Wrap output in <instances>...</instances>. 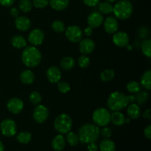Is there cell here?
Returning <instances> with one entry per match:
<instances>
[{"label": "cell", "instance_id": "cell-7", "mask_svg": "<svg viewBox=\"0 0 151 151\" xmlns=\"http://www.w3.org/2000/svg\"><path fill=\"white\" fill-rule=\"evenodd\" d=\"M1 132L4 137H11L16 134L17 127L16 122L11 119H4L0 125Z\"/></svg>", "mask_w": 151, "mask_h": 151}, {"label": "cell", "instance_id": "cell-44", "mask_svg": "<svg viewBox=\"0 0 151 151\" xmlns=\"http://www.w3.org/2000/svg\"><path fill=\"white\" fill-rule=\"evenodd\" d=\"M145 137L148 139H151V125H148L144 131Z\"/></svg>", "mask_w": 151, "mask_h": 151}, {"label": "cell", "instance_id": "cell-9", "mask_svg": "<svg viewBox=\"0 0 151 151\" xmlns=\"http://www.w3.org/2000/svg\"><path fill=\"white\" fill-rule=\"evenodd\" d=\"M49 116V110L43 105H37L32 113L33 119L37 123H43L47 119Z\"/></svg>", "mask_w": 151, "mask_h": 151}, {"label": "cell", "instance_id": "cell-11", "mask_svg": "<svg viewBox=\"0 0 151 151\" xmlns=\"http://www.w3.org/2000/svg\"><path fill=\"white\" fill-rule=\"evenodd\" d=\"M7 108L9 111L16 114L20 113L23 110L24 103L19 98L14 97L8 100L7 103Z\"/></svg>", "mask_w": 151, "mask_h": 151}, {"label": "cell", "instance_id": "cell-13", "mask_svg": "<svg viewBox=\"0 0 151 151\" xmlns=\"http://www.w3.org/2000/svg\"><path fill=\"white\" fill-rule=\"evenodd\" d=\"M113 42L119 47H126L129 42V37L125 32H115L113 35Z\"/></svg>", "mask_w": 151, "mask_h": 151}, {"label": "cell", "instance_id": "cell-14", "mask_svg": "<svg viewBox=\"0 0 151 151\" xmlns=\"http://www.w3.org/2000/svg\"><path fill=\"white\" fill-rule=\"evenodd\" d=\"M118 22L114 16H109L104 22V29L109 34H114L118 29Z\"/></svg>", "mask_w": 151, "mask_h": 151}, {"label": "cell", "instance_id": "cell-17", "mask_svg": "<svg viewBox=\"0 0 151 151\" xmlns=\"http://www.w3.org/2000/svg\"><path fill=\"white\" fill-rule=\"evenodd\" d=\"M16 27L20 31H26L29 29L31 26V22L26 16H18L15 20Z\"/></svg>", "mask_w": 151, "mask_h": 151}, {"label": "cell", "instance_id": "cell-43", "mask_svg": "<svg viewBox=\"0 0 151 151\" xmlns=\"http://www.w3.org/2000/svg\"><path fill=\"white\" fill-rule=\"evenodd\" d=\"M87 148H88V151H97V150H98V145L95 142L88 143Z\"/></svg>", "mask_w": 151, "mask_h": 151}, {"label": "cell", "instance_id": "cell-25", "mask_svg": "<svg viewBox=\"0 0 151 151\" xmlns=\"http://www.w3.org/2000/svg\"><path fill=\"white\" fill-rule=\"evenodd\" d=\"M11 44L15 48L22 49L27 46V41L22 35H15L12 38Z\"/></svg>", "mask_w": 151, "mask_h": 151}, {"label": "cell", "instance_id": "cell-24", "mask_svg": "<svg viewBox=\"0 0 151 151\" xmlns=\"http://www.w3.org/2000/svg\"><path fill=\"white\" fill-rule=\"evenodd\" d=\"M75 59L72 57H65L60 61V66L63 70H71L75 67Z\"/></svg>", "mask_w": 151, "mask_h": 151}, {"label": "cell", "instance_id": "cell-34", "mask_svg": "<svg viewBox=\"0 0 151 151\" xmlns=\"http://www.w3.org/2000/svg\"><path fill=\"white\" fill-rule=\"evenodd\" d=\"M127 90L133 94L138 93L141 90V85L137 81H131L127 84Z\"/></svg>", "mask_w": 151, "mask_h": 151}, {"label": "cell", "instance_id": "cell-23", "mask_svg": "<svg viewBox=\"0 0 151 151\" xmlns=\"http://www.w3.org/2000/svg\"><path fill=\"white\" fill-rule=\"evenodd\" d=\"M100 151H115L116 147L113 141L109 139H105L100 142Z\"/></svg>", "mask_w": 151, "mask_h": 151}, {"label": "cell", "instance_id": "cell-18", "mask_svg": "<svg viewBox=\"0 0 151 151\" xmlns=\"http://www.w3.org/2000/svg\"><path fill=\"white\" fill-rule=\"evenodd\" d=\"M52 147L55 151H61L66 146V140L62 135H57L52 139L51 143Z\"/></svg>", "mask_w": 151, "mask_h": 151}, {"label": "cell", "instance_id": "cell-20", "mask_svg": "<svg viewBox=\"0 0 151 151\" xmlns=\"http://www.w3.org/2000/svg\"><path fill=\"white\" fill-rule=\"evenodd\" d=\"M127 114L130 119H136L139 117L140 114H141V110L138 105L135 103H131V105L128 106L127 109Z\"/></svg>", "mask_w": 151, "mask_h": 151}, {"label": "cell", "instance_id": "cell-15", "mask_svg": "<svg viewBox=\"0 0 151 151\" xmlns=\"http://www.w3.org/2000/svg\"><path fill=\"white\" fill-rule=\"evenodd\" d=\"M94 47H95V44L90 38H85L80 41L79 50L83 54H90L94 50Z\"/></svg>", "mask_w": 151, "mask_h": 151}, {"label": "cell", "instance_id": "cell-33", "mask_svg": "<svg viewBox=\"0 0 151 151\" xmlns=\"http://www.w3.org/2000/svg\"><path fill=\"white\" fill-rule=\"evenodd\" d=\"M142 51L143 54L147 58H150L151 56V41L150 39L145 40L141 45Z\"/></svg>", "mask_w": 151, "mask_h": 151}, {"label": "cell", "instance_id": "cell-31", "mask_svg": "<svg viewBox=\"0 0 151 151\" xmlns=\"http://www.w3.org/2000/svg\"><path fill=\"white\" fill-rule=\"evenodd\" d=\"M66 139H67L68 143H69L71 146H72V147L76 146L80 142L79 137H78V134H75L74 132H71V131L67 133Z\"/></svg>", "mask_w": 151, "mask_h": 151}, {"label": "cell", "instance_id": "cell-30", "mask_svg": "<svg viewBox=\"0 0 151 151\" xmlns=\"http://www.w3.org/2000/svg\"><path fill=\"white\" fill-rule=\"evenodd\" d=\"M135 99L136 101L137 102L139 105H143L145 103H147V101L148 100L149 94L145 91H139L137 93V96L135 97Z\"/></svg>", "mask_w": 151, "mask_h": 151}, {"label": "cell", "instance_id": "cell-6", "mask_svg": "<svg viewBox=\"0 0 151 151\" xmlns=\"http://www.w3.org/2000/svg\"><path fill=\"white\" fill-rule=\"evenodd\" d=\"M92 119L96 125L104 127L110 122L111 114L107 109L104 108H99L93 113Z\"/></svg>", "mask_w": 151, "mask_h": 151}, {"label": "cell", "instance_id": "cell-22", "mask_svg": "<svg viewBox=\"0 0 151 151\" xmlns=\"http://www.w3.org/2000/svg\"><path fill=\"white\" fill-rule=\"evenodd\" d=\"M111 121L114 125L120 126L125 122V117L123 114L116 111L111 115Z\"/></svg>", "mask_w": 151, "mask_h": 151}, {"label": "cell", "instance_id": "cell-36", "mask_svg": "<svg viewBox=\"0 0 151 151\" xmlns=\"http://www.w3.org/2000/svg\"><path fill=\"white\" fill-rule=\"evenodd\" d=\"M29 100L33 105H38L41 102V95L39 92L33 91L30 93L29 96Z\"/></svg>", "mask_w": 151, "mask_h": 151}, {"label": "cell", "instance_id": "cell-3", "mask_svg": "<svg viewBox=\"0 0 151 151\" xmlns=\"http://www.w3.org/2000/svg\"><path fill=\"white\" fill-rule=\"evenodd\" d=\"M126 96L120 91H114L111 93L108 99L107 104L111 111L122 110L128 106Z\"/></svg>", "mask_w": 151, "mask_h": 151}, {"label": "cell", "instance_id": "cell-5", "mask_svg": "<svg viewBox=\"0 0 151 151\" xmlns=\"http://www.w3.org/2000/svg\"><path fill=\"white\" fill-rule=\"evenodd\" d=\"M55 129L62 134H67L72 127V120L66 114H61L55 118L54 122Z\"/></svg>", "mask_w": 151, "mask_h": 151}, {"label": "cell", "instance_id": "cell-8", "mask_svg": "<svg viewBox=\"0 0 151 151\" xmlns=\"http://www.w3.org/2000/svg\"><path fill=\"white\" fill-rule=\"evenodd\" d=\"M66 37L71 42H80L83 38V32L78 26L72 25L66 29Z\"/></svg>", "mask_w": 151, "mask_h": 151}, {"label": "cell", "instance_id": "cell-29", "mask_svg": "<svg viewBox=\"0 0 151 151\" xmlns=\"http://www.w3.org/2000/svg\"><path fill=\"white\" fill-rule=\"evenodd\" d=\"M98 9L100 13L103 14H109L113 12V6L110 2H108V1L101 2L99 4Z\"/></svg>", "mask_w": 151, "mask_h": 151}, {"label": "cell", "instance_id": "cell-26", "mask_svg": "<svg viewBox=\"0 0 151 151\" xmlns=\"http://www.w3.org/2000/svg\"><path fill=\"white\" fill-rule=\"evenodd\" d=\"M140 83L142 87H144L145 89H151V71L148 70L145 72L141 78Z\"/></svg>", "mask_w": 151, "mask_h": 151}, {"label": "cell", "instance_id": "cell-2", "mask_svg": "<svg viewBox=\"0 0 151 151\" xmlns=\"http://www.w3.org/2000/svg\"><path fill=\"white\" fill-rule=\"evenodd\" d=\"M41 52L35 46H27L22 52V62L27 67L32 68L38 66L41 63Z\"/></svg>", "mask_w": 151, "mask_h": 151}, {"label": "cell", "instance_id": "cell-37", "mask_svg": "<svg viewBox=\"0 0 151 151\" xmlns=\"http://www.w3.org/2000/svg\"><path fill=\"white\" fill-rule=\"evenodd\" d=\"M90 64V59L89 58L87 57L86 55H82L78 58V65L82 69L87 68Z\"/></svg>", "mask_w": 151, "mask_h": 151}, {"label": "cell", "instance_id": "cell-12", "mask_svg": "<svg viewBox=\"0 0 151 151\" xmlns=\"http://www.w3.org/2000/svg\"><path fill=\"white\" fill-rule=\"evenodd\" d=\"M88 24L91 28H97L100 27L103 22V16L99 12H92L88 16Z\"/></svg>", "mask_w": 151, "mask_h": 151}, {"label": "cell", "instance_id": "cell-42", "mask_svg": "<svg viewBox=\"0 0 151 151\" xmlns=\"http://www.w3.org/2000/svg\"><path fill=\"white\" fill-rule=\"evenodd\" d=\"M15 2V0H0V4L4 7L12 6Z\"/></svg>", "mask_w": 151, "mask_h": 151}, {"label": "cell", "instance_id": "cell-47", "mask_svg": "<svg viewBox=\"0 0 151 151\" xmlns=\"http://www.w3.org/2000/svg\"><path fill=\"white\" fill-rule=\"evenodd\" d=\"M126 99H127V101H128V103H134V102L136 101L135 96H134V95L126 96Z\"/></svg>", "mask_w": 151, "mask_h": 151}, {"label": "cell", "instance_id": "cell-27", "mask_svg": "<svg viewBox=\"0 0 151 151\" xmlns=\"http://www.w3.org/2000/svg\"><path fill=\"white\" fill-rule=\"evenodd\" d=\"M31 139H32V135L27 131L21 132L16 136V140L22 144H27L31 141Z\"/></svg>", "mask_w": 151, "mask_h": 151}, {"label": "cell", "instance_id": "cell-45", "mask_svg": "<svg viewBox=\"0 0 151 151\" xmlns=\"http://www.w3.org/2000/svg\"><path fill=\"white\" fill-rule=\"evenodd\" d=\"M10 14L13 17H15V18L18 17V16H19V10H18L16 7H13V8L10 9Z\"/></svg>", "mask_w": 151, "mask_h": 151}, {"label": "cell", "instance_id": "cell-16", "mask_svg": "<svg viewBox=\"0 0 151 151\" xmlns=\"http://www.w3.org/2000/svg\"><path fill=\"white\" fill-rule=\"evenodd\" d=\"M47 77L50 82L56 83L61 78V72L57 66H51L47 69Z\"/></svg>", "mask_w": 151, "mask_h": 151}, {"label": "cell", "instance_id": "cell-50", "mask_svg": "<svg viewBox=\"0 0 151 151\" xmlns=\"http://www.w3.org/2000/svg\"><path fill=\"white\" fill-rule=\"evenodd\" d=\"M106 1H107L108 2H114L116 0H106Z\"/></svg>", "mask_w": 151, "mask_h": 151}, {"label": "cell", "instance_id": "cell-40", "mask_svg": "<svg viewBox=\"0 0 151 151\" xmlns=\"http://www.w3.org/2000/svg\"><path fill=\"white\" fill-rule=\"evenodd\" d=\"M101 134V135L103 136V137H105L106 139H109V137H111V130L108 127H104L103 129L101 130V132H100Z\"/></svg>", "mask_w": 151, "mask_h": 151}, {"label": "cell", "instance_id": "cell-35", "mask_svg": "<svg viewBox=\"0 0 151 151\" xmlns=\"http://www.w3.org/2000/svg\"><path fill=\"white\" fill-rule=\"evenodd\" d=\"M52 28L55 32L60 33V32H63L65 30V24L61 21L56 20L52 24Z\"/></svg>", "mask_w": 151, "mask_h": 151}, {"label": "cell", "instance_id": "cell-1", "mask_svg": "<svg viewBox=\"0 0 151 151\" xmlns=\"http://www.w3.org/2000/svg\"><path fill=\"white\" fill-rule=\"evenodd\" d=\"M100 129L95 125L86 123L83 125L78 131L80 142L83 144L96 142L100 134Z\"/></svg>", "mask_w": 151, "mask_h": 151}, {"label": "cell", "instance_id": "cell-4", "mask_svg": "<svg viewBox=\"0 0 151 151\" xmlns=\"http://www.w3.org/2000/svg\"><path fill=\"white\" fill-rule=\"evenodd\" d=\"M113 13L117 19H128L133 13L132 4L128 0H121L113 7Z\"/></svg>", "mask_w": 151, "mask_h": 151}, {"label": "cell", "instance_id": "cell-46", "mask_svg": "<svg viewBox=\"0 0 151 151\" xmlns=\"http://www.w3.org/2000/svg\"><path fill=\"white\" fill-rule=\"evenodd\" d=\"M93 29L92 28L90 27H86L85 29H84V33H85L86 35L87 36H90V35L92 34Z\"/></svg>", "mask_w": 151, "mask_h": 151}, {"label": "cell", "instance_id": "cell-49", "mask_svg": "<svg viewBox=\"0 0 151 151\" xmlns=\"http://www.w3.org/2000/svg\"><path fill=\"white\" fill-rule=\"evenodd\" d=\"M4 146L3 143L0 141V151H4Z\"/></svg>", "mask_w": 151, "mask_h": 151}, {"label": "cell", "instance_id": "cell-28", "mask_svg": "<svg viewBox=\"0 0 151 151\" xmlns=\"http://www.w3.org/2000/svg\"><path fill=\"white\" fill-rule=\"evenodd\" d=\"M19 9L24 13H28L32 8V2L31 0H20L19 3Z\"/></svg>", "mask_w": 151, "mask_h": 151}, {"label": "cell", "instance_id": "cell-48", "mask_svg": "<svg viewBox=\"0 0 151 151\" xmlns=\"http://www.w3.org/2000/svg\"><path fill=\"white\" fill-rule=\"evenodd\" d=\"M143 116H144L145 118H146V119H150L151 114H150V109H147V110L145 111V112L143 114Z\"/></svg>", "mask_w": 151, "mask_h": 151}, {"label": "cell", "instance_id": "cell-21", "mask_svg": "<svg viewBox=\"0 0 151 151\" xmlns=\"http://www.w3.org/2000/svg\"><path fill=\"white\" fill-rule=\"evenodd\" d=\"M35 76L32 71L29 69L22 71V73L20 74V80L24 84H31L33 83Z\"/></svg>", "mask_w": 151, "mask_h": 151}, {"label": "cell", "instance_id": "cell-10", "mask_svg": "<svg viewBox=\"0 0 151 151\" xmlns=\"http://www.w3.org/2000/svg\"><path fill=\"white\" fill-rule=\"evenodd\" d=\"M28 40L32 46L41 45L44 40V32L40 29H34L29 34Z\"/></svg>", "mask_w": 151, "mask_h": 151}, {"label": "cell", "instance_id": "cell-39", "mask_svg": "<svg viewBox=\"0 0 151 151\" xmlns=\"http://www.w3.org/2000/svg\"><path fill=\"white\" fill-rule=\"evenodd\" d=\"M32 4L36 8L42 9L47 7L49 4V0H33Z\"/></svg>", "mask_w": 151, "mask_h": 151}, {"label": "cell", "instance_id": "cell-32", "mask_svg": "<svg viewBox=\"0 0 151 151\" xmlns=\"http://www.w3.org/2000/svg\"><path fill=\"white\" fill-rule=\"evenodd\" d=\"M114 75L115 73L113 69H106V70L101 72V74H100V78H101L102 81L109 82V81H111L113 79Z\"/></svg>", "mask_w": 151, "mask_h": 151}, {"label": "cell", "instance_id": "cell-41", "mask_svg": "<svg viewBox=\"0 0 151 151\" xmlns=\"http://www.w3.org/2000/svg\"><path fill=\"white\" fill-rule=\"evenodd\" d=\"M84 4H86L87 6L89 7H94V6L97 5L100 2V0H83Z\"/></svg>", "mask_w": 151, "mask_h": 151}, {"label": "cell", "instance_id": "cell-19", "mask_svg": "<svg viewBox=\"0 0 151 151\" xmlns=\"http://www.w3.org/2000/svg\"><path fill=\"white\" fill-rule=\"evenodd\" d=\"M49 3L52 8L60 11L67 8L69 4V0H50Z\"/></svg>", "mask_w": 151, "mask_h": 151}, {"label": "cell", "instance_id": "cell-38", "mask_svg": "<svg viewBox=\"0 0 151 151\" xmlns=\"http://www.w3.org/2000/svg\"><path fill=\"white\" fill-rule=\"evenodd\" d=\"M58 88L59 91L61 93L63 94H66L68 91H69L70 90V86L66 81H60V82H58Z\"/></svg>", "mask_w": 151, "mask_h": 151}]
</instances>
